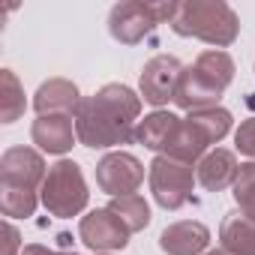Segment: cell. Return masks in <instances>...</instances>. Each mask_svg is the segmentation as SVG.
Returning <instances> with one entry per match:
<instances>
[{
    "instance_id": "6da1fadb",
    "label": "cell",
    "mask_w": 255,
    "mask_h": 255,
    "mask_svg": "<svg viewBox=\"0 0 255 255\" xmlns=\"http://www.w3.org/2000/svg\"><path fill=\"white\" fill-rule=\"evenodd\" d=\"M141 114V96L126 84H105L93 96L81 99L75 117V132L84 147H117L135 138Z\"/></svg>"
},
{
    "instance_id": "7a4b0ae2",
    "label": "cell",
    "mask_w": 255,
    "mask_h": 255,
    "mask_svg": "<svg viewBox=\"0 0 255 255\" xmlns=\"http://www.w3.org/2000/svg\"><path fill=\"white\" fill-rule=\"evenodd\" d=\"M234 78V60L228 51L213 48V51H201L195 57V63H189L180 75L177 93H174V105L183 111H204V108H216V102L222 99L225 87Z\"/></svg>"
},
{
    "instance_id": "3957f363",
    "label": "cell",
    "mask_w": 255,
    "mask_h": 255,
    "mask_svg": "<svg viewBox=\"0 0 255 255\" xmlns=\"http://www.w3.org/2000/svg\"><path fill=\"white\" fill-rule=\"evenodd\" d=\"M171 30L177 36H192L207 45L225 48L237 39L240 18L222 0H186V3H177Z\"/></svg>"
},
{
    "instance_id": "277c9868",
    "label": "cell",
    "mask_w": 255,
    "mask_h": 255,
    "mask_svg": "<svg viewBox=\"0 0 255 255\" xmlns=\"http://www.w3.org/2000/svg\"><path fill=\"white\" fill-rule=\"evenodd\" d=\"M231 132V111L228 108H204V111H192L189 117H183L177 123V129L165 147L162 156H171L177 162H201L210 153V144L222 141Z\"/></svg>"
},
{
    "instance_id": "5b68a950",
    "label": "cell",
    "mask_w": 255,
    "mask_h": 255,
    "mask_svg": "<svg viewBox=\"0 0 255 255\" xmlns=\"http://www.w3.org/2000/svg\"><path fill=\"white\" fill-rule=\"evenodd\" d=\"M87 198L90 192H87L81 165L72 159H57L48 168V177L39 189V201L45 204V210L57 219H69L87 207Z\"/></svg>"
},
{
    "instance_id": "8992f818",
    "label": "cell",
    "mask_w": 255,
    "mask_h": 255,
    "mask_svg": "<svg viewBox=\"0 0 255 255\" xmlns=\"http://www.w3.org/2000/svg\"><path fill=\"white\" fill-rule=\"evenodd\" d=\"M177 12V3H141V0H126L117 3L108 15V30L120 45H138L144 36H150L159 24H171Z\"/></svg>"
},
{
    "instance_id": "52a82bcc",
    "label": "cell",
    "mask_w": 255,
    "mask_h": 255,
    "mask_svg": "<svg viewBox=\"0 0 255 255\" xmlns=\"http://www.w3.org/2000/svg\"><path fill=\"white\" fill-rule=\"evenodd\" d=\"M147 177H150V192L162 210H180L192 198V186L198 180L192 165L177 162V159L162 156V153L150 162Z\"/></svg>"
},
{
    "instance_id": "ba28073f",
    "label": "cell",
    "mask_w": 255,
    "mask_h": 255,
    "mask_svg": "<svg viewBox=\"0 0 255 255\" xmlns=\"http://www.w3.org/2000/svg\"><path fill=\"white\" fill-rule=\"evenodd\" d=\"M141 183H144V165L132 153L117 150V153H105L96 162V186L111 198L135 195Z\"/></svg>"
},
{
    "instance_id": "9c48e42d",
    "label": "cell",
    "mask_w": 255,
    "mask_h": 255,
    "mask_svg": "<svg viewBox=\"0 0 255 255\" xmlns=\"http://www.w3.org/2000/svg\"><path fill=\"white\" fill-rule=\"evenodd\" d=\"M129 228L123 225V219L117 213H111L108 207L90 210L87 216H81L78 222V237L84 246H90L96 255L99 252H117L129 243Z\"/></svg>"
},
{
    "instance_id": "30bf717a",
    "label": "cell",
    "mask_w": 255,
    "mask_h": 255,
    "mask_svg": "<svg viewBox=\"0 0 255 255\" xmlns=\"http://www.w3.org/2000/svg\"><path fill=\"white\" fill-rule=\"evenodd\" d=\"M183 63L174 57V54H156L144 63L141 69V96L144 102L162 108L168 102H174V93H177V84H180V75H183Z\"/></svg>"
},
{
    "instance_id": "8fae6325",
    "label": "cell",
    "mask_w": 255,
    "mask_h": 255,
    "mask_svg": "<svg viewBox=\"0 0 255 255\" xmlns=\"http://www.w3.org/2000/svg\"><path fill=\"white\" fill-rule=\"evenodd\" d=\"M45 177H48L45 159L33 147H9L0 156V183L36 192V189H42Z\"/></svg>"
},
{
    "instance_id": "7c38bea8",
    "label": "cell",
    "mask_w": 255,
    "mask_h": 255,
    "mask_svg": "<svg viewBox=\"0 0 255 255\" xmlns=\"http://www.w3.org/2000/svg\"><path fill=\"white\" fill-rule=\"evenodd\" d=\"M75 117L72 114H42L30 126V138L42 153L63 156L75 144Z\"/></svg>"
},
{
    "instance_id": "4fadbf2b",
    "label": "cell",
    "mask_w": 255,
    "mask_h": 255,
    "mask_svg": "<svg viewBox=\"0 0 255 255\" xmlns=\"http://www.w3.org/2000/svg\"><path fill=\"white\" fill-rule=\"evenodd\" d=\"M210 246V231L201 222H174L159 234V249L165 255H201Z\"/></svg>"
},
{
    "instance_id": "5bb4252c",
    "label": "cell",
    "mask_w": 255,
    "mask_h": 255,
    "mask_svg": "<svg viewBox=\"0 0 255 255\" xmlns=\"http://www.w3.org/2000/svg\"><path fill=\"white\" fill-rule=\"evenodd\" d=\"M78 105H81V93L75 81H66V78H48L33 93V108L39 117L42 114H75Z\"/></svg>"
},
{
    "instance_id": "9a60e30c",
    "label": "cell",
    "mask_w": 255,
    "mask_h": 255,
    "mask_svg": "<svg viewBox=\"0 0 255 255\" xmlns=\"http://www.w3.org/2000/svg\"><path fill=\"white\" fill-rule=\"evenodd\" d=\"M237 174H240V165H237L234 153H231V150H222V147L210 150V153L198 162V171H195L198 183H201L207 192H222V189L234 186Z\"/></svg>"
},
{
    "instance_id": "2e32d148",
    "label": "cell",
    "mask_w": 255,
    "mask_h": 255,
    "mask_svg": "<svg viewBox=\"0 0 255 255\" xmlns=\"http://www.w3.org/2000/svg\"><path fill=\"white\" fill-rule=\"evenodd\" d=\"M219 240L228 255H255V222L240 210H231L219 225Z\"/></svg>"
},
{
    "instance_id": "e0dca14e",
    "label": "cell",
    "mask_w": 255,
    "mask_h": 255,
    "mask_svg": "<svg viewBox=\"0 0 255 255\" xmlns=\"http://www.w3.org/2000/svg\"><path fill=\"white\" fill-rule=\"evenodd\" d=\"M177 123H180L177 114H171V111H153L150 117L138 120V126H135V141L144 144L147 150L165 153V147H168V141H171V135L177 129Z\"/></svg>"
},
{
    "instance_id": "ac0fdd59",
    "label": "cell",
    "mask_w": 255,
    "mask_h": 255,
    "mask_svg": "<svg viewBox=\"0 0 255 255\" xmlns=\"http://www.w3.org/2000/svg\"><path fill=\"white\" fill-rule=\"evenodd\" d=\"M27 108L24 99V87L18 84L12 69H0V120L3 123H15Z\"/></svg>"
},
{
    "instance_id": "d6986e66",
    "label": "cell",
    "mask_w": 255,
    "mask_h": 255,
    "mask_svg": "<svg viewBox=\"0 0 255 255\" xmlns=\"http://www.w3.org/2000/svg\"><path fill=\"white\" fill-rule=\"evenodd\" d=\"M111 213H117L123 219V225L129 228L132 234L135 231H144L150 225V204L141 198V195H123V198H111L108 204Z\"/></svg>"
},
{
    "instance_id": "ffe728a7",
    "label": "cell",
    "mask_w": 255,
    "mask_h": 255,
    "mask_svg": "<svg viewBox=\"0 0 255 255\" xmlns=\"http://www.w3.org/2000/svg\"><path fill=\"white\" fill-rule=\"evenodd\" d=\"M39 195L33 189H21V186H6L0 183V210L9 219H27L36 213Z\"/></svg>"
},
{
    "instance_id": "44dd1931",
    "label": "cell",
    "mask_w": 255,
    "mask_h": 255,
    "mask_svg": "<svg viewBox=\"0 0 255 255\" xmlns=\"http://www.w3.org/2000/svg\"><path fill=\"white\" fill-rule=\"evenodd\" d=\"M231 189H234L231 195H234L240 213L255 222V162H243L240 165V174H237Z\"/></svg>"
},
{
    "instance_id": "7402d4cb",
    "label": "cell",
    "mask_w": 255,
    "mask_h": 255,
    "mask_svg": "<svg viewBox=\"0 0 255 255\" xmlns=\"http://www.w3.org/2000/svg\"><path fill=\"white\" fill-rule=\"evenodd\" d=\"M234 144H237V150L243 156H249L255 162V117H249V120L240 123V129L234 132Z\"/></svg>"
},
{
    "instance_id": "603a6c76",
    "label": "cell",
    "mask_w": 255,
    "mask_h": 255,
    "mask_svg": "<svg viewBox=\"0 0 255 255\" xmlns=\"http://www.w3.org/2000/svg\"><path fill=\"white\" fill-rule=\"evenodd\" d=\"M3 255H21V234L9 219L3 222Z\"/></svg>"
},
{
    "instance_id": "cb8c5ba5",
    "label": "cell",
    "mask_w": 255,
    "mask_h": 255,
    "mask_svg": "<svg viewBox=\"0 0 255 255\" xmlns=\"http://www.w3.org/2000/svg\"><path fill=\"white\" fill-rule=\"evenodd\" d=\"M21 255H78V252H60V249H48L42 243H30L21 249Z\"/></svg>"
},
{
    "instance_id": "d4e9b609",
    "label": "cell",
    "mask_w": 255,
    "mask_h": 255,
    "mask_svg": "<svg viewBox=\"0 0 255 255\" xmlns=\"http://www.w3.org/2000/svg\"><path fill=\"white\" fill-rule=\"evenodd\" d=\"M204 255H228L225 249H210V252H204Z\"/></svg>"
},
{
    "instance_id": "484cf974",
    "label": "cell",
    "mask_w": 255,
    "mask_h": 255,
    "mask_svg": "<svg viewBox=\"0 0 255 255\" xmlns=\"http://www.w3.org/2000/svg\"><path fill=\"white\" fill-rule=\"evenodd\" d=\"M99 255H111V252H99Z\"/></svg>"
}]
</instances>
